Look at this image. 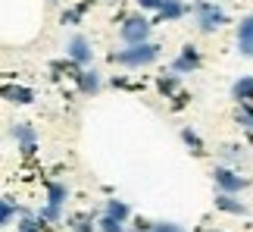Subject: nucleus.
Here are the masks:
<instances>
[{"mask_svg": "<svg viewBox=\"0 0 253 232\" xmlns=\"http://www.w3.org/2000/svg\"><path fill=\"white\" fill-rule=\"evenodd\" d=\"M16 214H25V210H22V207H16V204H13V198H3V201H0V217H3V226L13 223V217H16Z\"/></svg>", "mask_w": 253, "mask_h": 232, "instance_id": "nucleus-17", "label": "nucleus"}, {"mask_svg": "<svg viewBox=\"0 0 253 232\" xmlns=\"http://www.w3.org/2000/svg\"><path fill=\"white\" fill-rule=\"evenodd\" d=\"M122 41L128 44V47H134V44H144L150 38V22L144 16H128L125 19V25H122Z\"/></svg>", "mask_w": 253, "mask_h": 232, "instance_id": "nucleus-3", "label": "nucleus"}, {"mask_svg": "<svg viewBox=\"0 0 253 232\" xmlns=\"http://www.w3.org/2000/svg\"><path fill=\"white\" fill-rule=\"evenodd\" d=\"M231 101H238V104L253 101V75H241V79L231 85Z\"/></svg>", "mask_w": 253, "mask_h": 232, "instance_id": "nucleus-10", "label": "nucleus"}, {"mask_svg": "<svg viewBox=\"0 0 253 232\" xmlns=\"http://www.w3.org/2000/svg\"><path fill=\"white\" fill-rule=\"evenodd\" d=\"M238 122L253 132V104H241L238 107Z\"/></svg>", "mask_w": 253, "mask_h": 232, "instance_id": "nucleus-19", "label": "nucleus"}, {"mask_svg": "<svg viewBox=\"0 0 253 232\" xmlns=\"http://www.w3.org/2000/svg\"><path fill=\"white\" fill-rule=\"evenodd\" d=\"M87 9V3H82V6H75V9H66L63 13V25H79L82 22V13Z\"/></svg>", "mask_w": 253, "mask_h": 232, "instance_id": "nucleus-20", "label": "nucleus"}, {"mask_svg": "<svg viewBox=\"0 0 253 232\" xmlns=\"http://www.w3.org/2000/svg\"><path fill=\"white\" fill-rule=\"evenodd\" d=\"M163 3H166V0H138L141 9H163Z\"/></svg>", "mask_w": 253, "mask_h": 232, "instance_id": "nucleus-25", "label": "nucleus"}, {"mask_svg": "<svg viewBox=\"0 0 253 232\" xmlns=\"http://www.w3.org/2000/svg\"><path fill=\"white\" fill-rule=\"evenodd\" d=\"M22 217H25V220L19 223V232H38V229H41V220H35L32 214H28V210H25Z\"/></svg>", "mask_w": 253, "mask_h": 232, "instance_id": "nucleus-23", "label": "nucleus"}, {"mask_svg": "<svg viewBox=\"0 0 253 232\" xmlns=\"http://www.w3.org/2000/svg\"><path fill=\"white\" fill-rule=\"evenodd\" d=\"M184 13H188V6H184L181 0H166L163 9H160V19L163 22H172V19H181Z\"/></svg>", "mask_w": 253, "mask_h": 232, "instance_id": "nucleus-14", "label": "nucleus"}, {"mask_svg": "<svg viewBox=\"0 0 253 232\" xmlns=\"http://www.w3.org/2000/svg\"><path fill=\"white\" fill-rule=\"evenodd\" d=\"M66 54H69V60H72V63H79V66H87V63L94 60L91 41H87L84 35H72V38H69V44H66Z\"/></svg>", "mask_w": 253, "mask_h": 232, "instance_id": "nucleus-6", "label": "nucleus"}, {"mask_svg": "<svg viewBox=\"0 0 253 232\" xmlns=\"http://www.w3.org/2000/svg\"><path fill=\"white\" fill-rule=\"evenodd\" d=\"M181 141L188 144V148H191L194 154H197V157H200V154H207V148H203V138H200V135L194 132V129H188V125L181 129Z\"/></svg>", "mask_w": 253, "mask_h": 232, "instance_id": "nucleus-15", "label": "nucleus"}, {"mask_svg": "<svg viewBox=\"0 0 253 232\" xmlns=\"http://www.w3.org/2000/svg\"><path fill=\"white\" fill-rule=\"evenodd\" d=\"M60 217H63V207H53V204H47L41 214H38L41 223H60Z\"/></svg>", "mask_w": 253, "mask_h": 232, "instance_id": "nucleus-18", "label": "nucleus"}, {"mask_svg": "<svg viewBox=\"0 0 253 232\" xmlns=\"http://www.w3.org/2000/svg\"><path fill=\"white\" fill-rule=\"evenodd\" d=\"M66 198H69V188L63 185V182H47V204L53 207H63Z\"/></svg>", "mask_w": 253, "mask_h": 232, "instance_id": "nucleus-11", "label": "nucleus"}, {"mask_svg": "<svg viewBox=\"0 0 253 232\" xmlns=\"http://www.w3.org/2000/svg\"><path fill=\"white\" fill-rule=\"evenodd\" d=\"M79 85H82L84 94H97V91H100V72L82 69V72H79Z\"/></svg>", "mask_w": 253, "mask_h": 232, "instance_id": "nucleus-13", "label": "nucleus"}, {"mask_svg": "<svg viewBox=\"0 0 253 232\" xmlns=\"http://www.w3.org/2000/svg\"><path fill=\"white\" fill-rule=\"evenodd\" d=\"M72 232H94V229H91V223H84V220H75Z\"/></svg>", "mask_w": 253, "mask_h": 232, "instance_id": "nucleus-27", "label": "nucleus"}, {"mask_svg": "<svg viewBox=\"0 0 253 232\" xmlns=\"http://www.w3.org/2000/svg\"><path fill=\"white\" fill-rule=\"evenodd\" d=\"M106 214L116 217L119 223H125V220L131 217V210H128V204H125V201H106Z\"/></svg>", "mask_w": 253, "mask_h": 232, "instance_id": "nucleus-16", "label": "nucleus"}, {"mask_svg": "<svg viewBox=\"0 0 253 232\" xmlns=\"http://www.w3.org/2000/svg\"><path fill=\"white\" fill-rule=\"evenodd\" d=\"M134 229H138V232H153V223H150V220H134Z\"/></svg>", "mask_w": 253, "mask_h": 232, "instance_id": "nucleus-26", "label": "nucleus"}, {"mask_svg": "<svg viewBox=\"0 0 253 232\" xmlns=\"http://www.w3.org/2000/svg\"><path fill=\"white\" fill-rule=\"evenodd\" d=\"M212 179H216V188L225 191V195H238V191H244L250 185L244 176H238V173L228 170V167H216L212 170Z\"/></svg>", "mask_w": 253, "mask_h": 232, "instance_id": "nucleus-4", "label": "nucleus"}, {"mask_svg": "<svg viewBox=\"0 0 253 232\" xmlns=\"http://www.w3.org/2000/svg\"><path fill=\"white\" fill-rule=\"evenodd\" d=\"M197 66H200V51H197L194 44H184L181 54H178V60L172 63V69H175V72H194Z\"/></svg>", "mask_w": 253, "mask_h": 232, "instance_id": "nucleus-7", "label": "nucleus"}, {"mask_svg": "<svg viewBox=\"0 0 253 232\" xmlns=\"http://www.w3.org/2000/svg\"><path fill=\"white\" fill-rule=\"evenodd\" d=\"M160 51H163L160 44L144 41V44L128 47V51H116L110 60H113V63H119V66H128V69H138V66H150V63L160 57Z\"/></svg>", "mask_w": 253, "mask_h": 232, "instance_id": "nucleus-1", "label": "nucleus"}, {"mask_svg": "<svg viewBox=\"0 0 253 232\" xmlns=\"http://www.w3.org/2000/svg\"><path fill=\"white\" fill-rule=\"evenodd\" d=\"M157 88L163 94H175V88H178V79L175 75H163V79H157Z\"/></svg>", "mask_w": 253, "mask_h": 232, "instance_id": "nucleus-22", "label": "nucleus"}, {"mask_svg": "<svg viewBox=\"0 0 253 232\" xmlns=\"http://www.w3.org/2000/svg\"><path fill=\"white\" fill-rule=\"evenodd\" d=\"M3 98L13 101V104H32L35 101V91L32 88H22V85H16V88H13V85H6V88H3Z\"/></svg>", "mask_w": 253, "mask_h": 232, "instance_id": "nucleus-12", "label": "nucleus"}, {"mask_svg": "<svg viewBox=\"0 0 253 232\" xmlns=\"http://www.w3.org/2000/svg\"><path fill=\"white\" fill-rule=\"evenodd\" d=\"M194 9H197V25L203 28V32H219V28L228 22L225 9H219L216 3H207V0H200V3H194Z\"/></svg>", "mask_w": 253, "mask_h": 232, "instance_id": "nucleus-2", "label": "nucleus"}, {"mask_svg": "<svg viewBox=\"0 0 253 232\" xmlns=\"http://www.w3.org/2000/svg\"><path fill=\"white\" fill-rule=\"evenodd\" d=\"M153 232H184L178 223H153Z\"/></svg>", "mask_w": 253, "mask_h": 232, "instance_id": "nucleus-24", "label": "nucleus"}, {"mask_svg": "<svg viewBox=\"0 0 253 232\" xmlns=\"http://www.w3.org/2000/svg\"><path fill=\"white\" fill-rule=\"evenodd\" d=\"M97 226H100V232H125V229H122V223H119L116 217H110V214H103Z\"/></svg>", "mask_w": 253, "mask_h": 232, "instance_id": "nucleus-21", "label": "nucleus"}, {"mask_svg": "<svg viewBox=\"0 0 253 232\" xmlns=\"http://www.w3.org/2000/svg\"><path fill=\"white\" fill-rule=\"evenodd\" d=\"M238 51L244 57H253V16L241 19L238 25Z\"/></svg>", "mask_w": 253, "mask_h": 232, "instance_id": "nucleus-8", "label": "nucleus"}, {"mask_svg": "<svg viewBox=\"0 0 253 232\" xmlns=\"http://www.w3.org/2000/svg\"><path fill=\"white\" fill-rule=\"evenodd\" d=\"M9 135L16 138V144L22 148V154H25V157H32V154L38 151V132H35L28 122H13V129H9Z\"/></svg>", "mask_w": 253, "mask_h": 232, "instance_id": "nucleus-5", "label": "nucleus"}, {"mask_svg": "<svg viewBox=\"0 0 253 232\" xmlns=\"http://www.w3.org/2000/svg\"><path fill=\"white\" fill-rule=\"evenodd\" d=\"M216 207L222 210V214L247 217V204H244V201H238L235 195H225V191H219V195H216Z\"/></svg>", "mask_w": 253, "mask_h": 232, "instance_id": "nucleus-9", "label": "nucleus"}]
</instances>
